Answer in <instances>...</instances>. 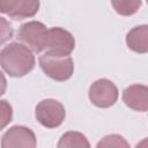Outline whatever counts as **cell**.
Returning a JSON list of instances; mask_svg holds the SVG:
<instances>
[{"label":"cell","mask_w":148,"mask_h":148,"mask_svg":"<svg viewBox=\"0 0 148 148\" xmlns=\"http://www.w3.org/2000/svg\"><path fill=\"white\" fill-rule=\"evenodd\" d=\"M0 66L13 77H22L35 67L32 51L24 44L13 42L0 51Z\"/></svg>","instance_id":"cell-1"},{"label":"cell","mask_w":148,"mask_h":148,"mask_svg":"<svg viewBox=\"0 0 148 148\" xmlns=\"http://www.w3.org/2000/svg\"><path fill=\"white\" fill-rule=\"evenodd\" d=\"M39 66L50 79L54 81H67L74 72V62L69 56H59L46 51L39 57Z\"/></svg>","instance_id":"cell-2"},{"label":"cell","mask_w":148,"mask_h":148,"mask_svg":"<svg viewBox=\"0 0 148 148\" xmlns=\"http://www.w3.org/2000/svg\"><path fill=\"white\" fill-rule=\"evenodd\" d=\"M47 30L49 29L42 22H25L20 27L17 31V38L31 51L38 53L46 49Z\"/></svg>","instance_id":"cell-3"},{"label":"cell","mask_w":148,"mask_h":148,"mask_svg":"<svg viewBox=\"0 0 148 148\" xmlns=\"http://www.w3.org/2000/svg\"><path fill=\"white\" fill-rule=\"evenodd\" d=\"M35 117L37 121L46 128H56L60 126L66 117L65 106L57 99L46 98L40 101L35 108Z\"/></svg>","instance_id":"cell-4"},{"label":"cell","mask_w":148,"mask_h":148,"mask_svg":"<svg viewBox=\"0 0 148 148\" xmlns=\"http://www.w3.org/2000/svg\"><path fill=\"white\" fill-rule=\"evenodd\" d=\"M119 92L116 84L108 79H98L89 87L88 97L90 102L102 109L112 106L118 99Z\"/></svg>","instance_id":"cell-5"},{"label":"cell","mask_w":148,"mask_h":148,"mask_svg":"<svg viewBox=\"0 0 148 148\" xmlns=\"http://www.w3.org/2000/svg\"><path fill=\"white\" fill-rule=\"evenodd\" d=\"M74 49L75 39L69 31L60 27H53L47 30V40L45 50L59 56H69Z\"/></svg>","instance_id":"cell-6"},{"label":"cell","mask_w":148,"mask_h":148,"mask_svg":"<svg viewBox=\"0 0 148 148\" xmlns=\"http://www.w3.org/2000/svg\"><path fill=\"white\" fill-rule=\"evenodd\" d=\"M37 146L35 133L25 126L15 125L5 132L1 138L2 148H34Z\"/></svg>","instance_id":"cell-7"},{"label":"cell","mask_w":148,"mask_h":148,"mask_svg":"<svg viewBox=\"0 0 148 148\" xmlns=\"http://www.w3.org/2000/svg\"><path fill=\"white\" fill-rule=\"evenodd\" d=\"M123 101L130 109L146 112L148 110V88L145 84H131L123 91Z\"/></svg>","instance_id":"cell-8"},{"label":"cell","mask_w":148,"mask_h":148,"mask_svg":"<svg viewBox=\"0 0 148 148\" xmlns=\"http://www.w3.org/2000/svg\"><path fill=\"white\" fill-rule=\"evenodd\" d=\"M126 44L130 50L136 53L148 52V27L146 24L134 27L126 35Z\"/></svg>","instance_id":"cell-9"},{"label":"cell","mask_w":148,"mask_h":148,"mask_svg":"<svg viewBox=\"0 0 148 148\" xmlns=\"http://www.w3.org/2000/svg\"><path fill=\"white\" fill-rule=\"evenodd\" d=\"M58 148H73V147H90V143L86 135H83L80 132L71 131L66 132L65 134L61 135L59 142H58Z\"/></svg>","instance_id":"cell-10"},{"label":"cell","mask_w":148,"mask_h":148,"mask_svg":"<svg viewBox=\"0 0 148 148\" xmlns=\"http://www.w3.org/2000/svg\"><path fill=\"white\" fill-rule=\"evenodd\" d=\"M38 9H39V0H22L18 8L13 14H10L9 17L16 21L29 18L36 15Z\"/></svg>","instance_id":"cell-11"},{"label":"cell","mask_w":148,"mask_h":148,"mask_svg":"<svg viewBox=\"0 0 148 148\" xmlns=\"http://www.w3.org/2000/svg\"><path fill=\"white\" fill-rule=\"evenodd\" d=\"M112 7L121 16H132L141 7V0H111Z\"/></svg>","instance_id":"cell-12"},{"label":"cell","mask_w":148,"mask_h":148,"mask_svg":"<svg viewBox=\"0 0 148 148\" xmlns=\"http://www.w3.org/2000/svg\"><path fill=\"white\" fill-rule=\"evenodd\" d=\"M128 142L119 134H109L106 136H104L98 143H97V147L101 148V147H128Z\"/></svg>","instance_id":"cell-13"},{"label":"cell","mask_w":148,"mask_h":148,"mask_svg":"<svg viewBox=\"0 0 148 148\" xmlns=\"http://www.w3.org/2000/svg\"><path fill=\"white\" fill-rule=\"evenodd\" d=\"M13 118V108L6 99H0V131L3 130Z\"/></svg>","instance_id":"cell-14"},{"label":"cell","mask_w":148,"mask_h":148,"mask_svg":"<svg viewBox=\"0 0 148 148\" xmlns=\"http://www.w3.org/2000/svg\"><path fill=\"white\" fill-rule=\"evenodd\" d=\"M14 35V30L10 23L2 16H0V46L7 43Z\"/></svg>","instance_id":"cell-15"},{"label":"cell","mask_w":148,"mask_h":148,"mask_svg":"<svg viewBox=\"0 0 148 148\" xmlns=\"http://www.w3.org/2000/svg\"><path fill=\"white\" fill-rule=\"evenodd\" d=\"M21 1L22 0H0V13L9 16L18 8Z\"/></svg>","instance_id":"cell-16"},{"label":"cell","mask_w":148,"mask_h":148,"mask_svg":"<svg viewBox=\"0 0 148 148\" xmlns=\"http://www.w3.org/2000/svg\"><path fill=\"white\" fill-rule=\"evenodd\" d=\"M6 89H7V80L3 73L0 71V97L6 92Z\"/></svg>","instance_id":"cell-17"}]
</instances>
